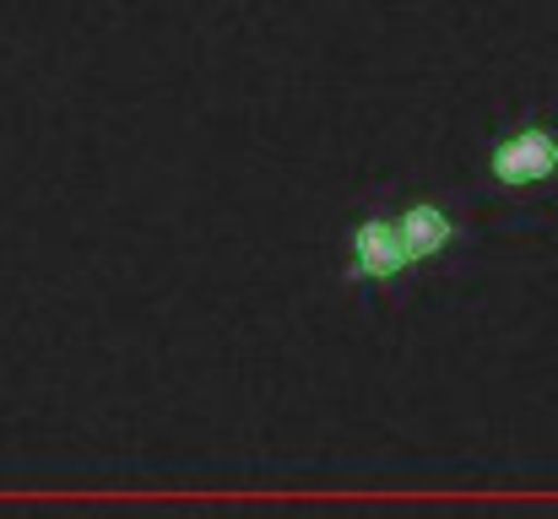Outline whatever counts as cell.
<instances>
[{"label":"cell","instance_id":"cell-1","mask_svg":"<svg viewBox=\"0 0 558 519\" xmlns=\"http://www.w3.org/2000/svg\"><path fill=\"white\" fill-rule=\"evenodd\" d=\"M532 233V211H510L505 200L483 195H439V189H369L337 244V282L359 309L407 304L423 287L456 282L483 265L494 238Z\"/></svg>","mask_w":558,"mask_h":519},{"label":"cell","instance_id":"cell-2","mask_svg":"<svg viewBox=\"0 0 558 519\" xmlns=\"http://www.w3.org/2000/svg\"><path fill=\"white\" fill-rule=\"evenodd\" d=\"M483 184L494 200L510 195H543L558 184V120L548 109H526L510 125H499L483 147Z\"/></svg>","mask_w":558,"mask_h":519}]
</instances>
